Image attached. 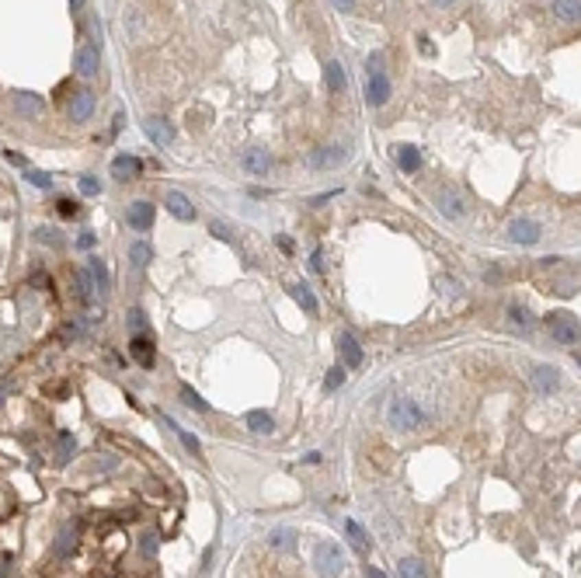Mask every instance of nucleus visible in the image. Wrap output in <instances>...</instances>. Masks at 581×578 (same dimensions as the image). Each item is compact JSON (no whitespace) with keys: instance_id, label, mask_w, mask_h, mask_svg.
<instances>
[{"instance_id":"obj_1","label":"nucleus","mask_w":581,"mask_h":578,"mask_svg":"<svg viewBox=\"0 0 581 578\" xmlns=\"http://www.w3.org/2000/svg\"><path fill=\"white\" fill-rule=\"evenodd\" d=\"M387 422H390V429H397V432H418V429H425L429 414L421 411V404H418V401L394 397V401H390V408H387Z\"/></svg>"},{"instance_id":"obj_2","label":"nucleus","mask_w":581,"mask_h":578,"mask_svg":"<svg viewBox=\"0 0 581 578\" xmlns=\"http://www.w3.org/2000/svg\"><path fill=\"white\" fill-rule=\"evenodd\" d=\"M313 564H317V571H321L324 578H338V575H345V568H348L345 551H341L338 544H331V540L317 544V551H313Z\"/></svg>"},{"instance_id":"obj_3","label":"nucleus","mask_w":581,"mask_h":578,"mask_svg":"<svg viewBox=\"0 0 581 578\" xmlns=\"http://www.w3.org/2000/svg\"><path fill=\"white\" fill-rule=\"evenodd\" d=\"M435 209L446 220H463L466 216V199L456 188H439L435 192Z\"/></svg>"},{"instance_id":"obj_4","label":"nucleus","mask_w":581,"mask_h":578,"mask_svg":"<svg viewBox=\"0 0 581 578\" xmlns=\"http://www.w3.org/2000/svg\"><path fill=\"white\" fill-rule=\"evenodd\" d=\"M540 234H543V227H540L536 220H512V223H508V241H512V244H522V247H533V244L540 241Z\"/></svg>"},{"instance_id":"obj_5","label":"nucleus","mask_w":581,"mask_h":578,"mask_svg":"<svg viewBox=\"0 0 581 578\" xmlns=\"http://www.w3.org/2000/svg\"><path fill=\"white\" fill-rule=\"evenodd\" d=\"M550 318V331L560 345H578V321L574 313H547Z\"/></svg>"},{"instance_id":"obj_6","label":"nucleus","mask_w":581,"mask_h":578,"mask_svg":"<svg viewBox=\"0 0 581 578\" xmlns=\"http://www.w3.org/2000/svg\"><path fill=\"white\" fill-rule=\"evenodd\" d=\"M98 67H101V52H98V45H91V42H84L80 49H77V56H73V70L80 74V77H94L98 74Z\"/></svg>"},{"instance_id":"obj_7","label":"nucleus","mask_w":581,"mask_h":578,"mask_svg":"<svg viewBox=\"0 0 581 578\" xmlns=\"http://www.w3.org/2000/svg\"><path fill=\"white\" fill-rule=\"evenodd\" d=\"M143 129H146V136H150L157 146H171V143H174V126H171L168 119H157V115H150V119L143 122Z\"/></svg>"},{"instance_id":"obj_8","label":"nucleus","mask_w":581,"mask_h":578,"mask_svg":"<svg viewBox=\"0 0 581 578\" xmlns=\"http://www.w3.org/2000/svg\"><path fill=\"white\" fill-rule=\"evenodd\" d=\"M153 216H157V209L150 205V202H133L129 205V227L136 230V234H146L150 227H153Z\"/></svg>"},{"instance_id":"obj_9","label":"nucleus","mask_w":581,"mask_h":578,"mask_svg":"<svg viewBox=\"0 0 581 578\" xmlns=\"http://www.w3.org/2000/svg\"><path fill=\"white\" fill-rule=\"evenodd\" d=\"M240 164H244V171H247V175L265 178V175L272 171V157H269V150H247V153L240 157Z\"/></svg>"},{"instance_id":"obj_10","label":"nucleus","mask_w":581,"mask_h":578,"mask_svg":"<svg viewBox=\"0 0 581 578\" xmlns=\"http://www.w3.org/2000/svg\"><path fill=\"white\" fill-rule=\"evenodd\" d=\"M139 171H143V161H139V157H133V153H119L115 161H112V178H119V181L139 178Z\"/></svg>"},{"instance_id":"obj_11","label":"nucleus","mask_w":581,"mask_h":578,"mask_svg":"<svg viewBox=\"0 0 581 578\" xmlns=\"http://www.w3.org/2000/svg\"><path fill=\"white\" fill-rule=\"evenodd\" d=\"M390 101V77L383 70H369V104H387Z\"/></svg>"},{"instance_id":"obj_12","label":"nucleus","mask_w":581,"mask_h":578,"mask_svg":"<svg viewBox=\"0 0 581 578\" xmlns=\"http://www.w3.org/2000/svg\"><path fill=\"white\" fill-rule=\"evenodd\" d=\"M14 109H18V115H25V119H38V115L45 112V101H42L38 94H32V91H18V94H14Z\"/></svg>"},{"instance_id":"obj_13","label":"nucleus","mask_w":581,"mask_h":578,"mask_svg":"<svg viewBox=\"0 0 581 578\" xmlns=\"http://www.w3.org/2000/svg\"><path fill=\"white\" fill-rule=\"evenodd\" d=\"M557 384H560L557 366H536V370H533V387H536L540 394H554Z\"/></svg>"},{"instance_id":"obj_14","label":"nucleus","mask_w":581,"mask_h":578,"mask_svg":"<svg viewBox=\"0 0 581 578\" xmlns=\"http://www.w3.org/2000/svg\"><path fill=\"white\" fill-rule=\"evenodd\" d=\"M91 112H94V94L91 91H77L73 101H70V119L73 122H87Z\"/></svg>"},{"instance_id":"obj_15","label":"nucleus","mask_w":581,"mask_h":578,"mask_svg":"<svg viewBox=\"0 0 581 578\" xmlns=\"http://www.w3.org/2000/svg\"><path fill=\"white\" fill-rule=\"evenodd\" d=\"M338 348H341V362L348 366V370H358V366H362V345H358L352 335H341V338H338Z\"/></svg>"},{"instance_id":"obj_16","label":"nucleus","mask_w":581,"mask_h":578,"mask_svg":"<svg viewBox=\"0 0 581 578\" xmlns=\"http://www.w3.org/2000/svg\"><path fill=\"white\" fill-rule=\"evenodd\" d=\"M247 429L254 432V436H272L275 432V418L269 414V411H247Z\"/></svg>"},{"instance_id":"obj_17","label":"nucleus","mask_w":581,"mask_h":578,"mask_svg":"<svg viewBox=\"0 0 581 578\" xmlns=\"http://www.w3.org/2000/svg\"><path fill=\"white\" fill-rule=\"evenodd\" d=\"M129 355H133L139 366H146V370H150L153 359H157V355H153V342H150L146 335H136V338L129 342Z\"/></svg>"},{"instance_id":"obj_18","label":"nucleus","mask_w":581,"mask_h":578,"mask_svg":"<svg viewBox=\"0 0 581 578\" xmlns=\"http://www.w3.org/2000/svg\"><path fill=\"white\" fill-rule=\"evenodd\" d=\"M168 209H171L178 220H185V223L195 220V205H192L188 195H181V192H171V195H168Z\"/></svg>"},{"instance_id":"obj_19","label":"nucleus","mask_w":581,"mask_h":578,"mask_svg":"<svg viewBox=\"0 0 581 578\" xmlns=\"http://www.w3.org/2000/svg\"><path fill=\"white\" fill-rule=\"evenodd\" d=\"M269 547L272 551H296V530H289V526L272 530L269 533Z\"/></svg>"},{"instance_id":"obj_20","label":"nucleus","mask_w":581,"mask_h":578,"mask_svg":"<svg viewBox=\"0 0 581 578\" xmlns=\"http://www.w3.org/2000/svg\"><path fill=\"white\" fill-rule=\"evenodd\" d=\"M289 293H293V300H296V303L310 313V318H313V313H317V296L310 293V286H306V282H293V286H289Z\"/></svg>"},{"instance_id":"obj_21","label":"nucleus","mask_w":581,"mask_h":578,"mask_svg":"<svg viewBox=\"0 0 581 578\" xmlns=\"http://www.w3.org/2000/svg\"><path fill=\"white\" fill-rule=\"evenodd\" d=\"M87 272H91V279H94V286L104 293L112 286V279H109V265H104L101 258H87Z\"/></svg>"},{"instance_id":"obj_22","label":"nucleus","mask_w":581,"mask_h":578,"mask_svg":"<svg viewBox=\"0 0 581 578\" xmlns=\"http://www.w3.org/2000/svg\"><path fill=\"white\" fill-rule=\"evenodd\" d=\"M345 157H348V150H341V146H334L331 153H328V150H324V153L317 150V153L310 157V164H313V168H334V164H341V161H345Z\"/></svg>"},{"instance_id":"obj_23","label":"nucleus","mask_w":581,"mask_h":578,"mask_svg":"<svg viewBox=\"0 0 581 578\" xmlns=\"http://www.w3.org/2000/svg\"><path fill=\"white\" fill-rule=\"evenodd\" d=\"M397 164H400V171H418L421 168V153H418V146H397Z\"/></svg>"},{"instance_id":"obj_24","label":"nucleus","mask_w":581,"mask_h":578,"mask_svg":"<svg viewBox=\"0 0 581 578\" xmlns=\"http://www.w3.org/2000/svg\"><path fill=\"white\" fill-rule=\"evenodd\" d=\"M129 261L136 269H146L150 261H153V247L146 244V241H136V244H129Z\"/></svg>"},{"instance_id":"obj_25","label":"nucleus","mask_w":581,"mask_h":578,"mask_svg":"<svg viewBox=\"0 0 581 578\" xmlns=\"http://www.w3.org/2000/svg\"><path fill=\"white\" fill-rule=\"evenodd\" d=\"M508 324L519 328V331H529V328H533V313L525 310V307H519V303H512V307H508Z\"/></svg>"},{"instance_id":"obj_26","label":"nucleus","mask_w":581,"mask_h":578,"mask_svg":"<svg viewBox=\"0 0 581 578\" xmlns=\"http://www.w3.org/2000/svg\"><path fill=\"white\" fill-rule=\"evenodd\" d=\"M554 14L560 21H578L581 18V0H554Z\"/></svg>"},{"instance_id":"obj_27","label":"nucleus","mask_w":581,"mask_h":578,"mask_svg":"<svg viewBox=\"0 0 581 578\" xmlns=\"http://www.w3.org/2000/svg\"><path fill=\"white\" fill-rule=\"evenodd\" d=\"M324 77H328L331 94H341V91H345V70H341V63H338V60H331V63L324 67Z\"/></svg>"},{"instance_id":"obj_28","label":"nucleus","mask_w":581,"mask_h":578,"mask_svg":"<svg viewBox=\"0 0 581 578\" xmlns=\"http://www.w3.org/2000/svg\"><path fill=\"white\" fill-rule=\"evenodd\" d=\"M345 533H348V540H352V547H355V551H362V554L369 551V537H365V530L358 526L355 519H348V522H345Z\"/></svg>"},{"instance_id":"obj_29","label":"nucleus","mask_w":581,"mask_h":578,"mask_svg":"<svg viewBox=\"0 0 581 578\" xmlns=\"http://www.w3.org/2000/svg\"><path fill=\"white\" fill-rule=\"evenodd\" d=\"M94 293H98V286H94L91 272H87V269H80V272H77V296H80L84 303H91V300H94Z\"/></svg>"},{"instance_id":"obj_30","label":"nucleus","mask_w":581,"mask_h":578,"mask_svg":"<svg viewBox=\"0 0 581 578\" xmlns=\"http://www.w3.org/2000/svg\"><path fill=\"white\" fill-rule=\"evenodd\" d=\"M400 578H425V564H421L418 557H400Z\"/></svg>"},{"instance_id":"obj_31","label":"nucleus","mask_w":581,"mask_h":578,"mask_svg":"<svg viewBox=\"0 0 581 578\" xmlns=\"http://www.w3.org/2000/svg\"><path fill=\"white\" fill-rule=\"evenodd\" d=\"M73 449H77L73 436H70V432H60V439H56V460H60V463H67V460L73 456Z\"/></svg>"},{"instance_id":"obj_32","label":"nucleus","mask_w":581,"mask_h":578,"mask_svg":"<svg viewBox=\"0 0 581 578\" xmlns=\"http://www.w3.org/2000/svg\"><path fill=\"white\" fill-rule=\"evenodd\" d=\"M168 425H171V429L178 432V439H181V443L188 446V453H192V456H202V443H198V439H195V436H192L188 429H178V425L171 422V418H168Z\"/></svg>"},{"instance_id":"obj_33","label":"nucleus","mask_w":581,"mask_h":578,"mask_svg":"<svg viewBox=\"0 0 581 578\" xmlns=\"http://www.w3.org/2000/svg\"><path fill=\"white\" fill-rule=\"evenodd\" d=\"M73 551H77V533L63 530V533H60V540H56V557H70Z\"/></svg>"},{"instance_id":"obj_34","label":"nucleus","mask_w":581,"mask_h":578,"mask_svg":"<svg viewBox=\"0 0 581 578\" xmlns=\"http://www.w3.org/2000/svg\"><path fill=\"white\" fill-rule=\"evenodd\" d=\"M341 384H345V366H331L328 377H324V387H328V390H338Z\"/></svg>"},{"instance_id":"obj_35","label":"nucleus","mask_w":581,"mask_h":578,"mask_svg":"<svg viewBox=\"0 0 581 578\" xmlns=\"http://www.w3.org/2000/svg\"><path fill=\"white\" fill-rule=\"evenodd\" d=\"M181 401H185L188 408H195V411H209V404H205V401H202L192 387H181Z\"/></svg>"},{"instance_id":"obj_36","label":"nucleus","mask_w":581,"mask_h":578,"mask_svg":"<svg viewBox=\"0 0 581 578\" xmlns=\"http://www.w3.org/2000/svg\"><path fill=\"white\" fill-rule=\"evenodd\" d=\"M56 213H60L63 220H73V216L80 213V205H77L73 199H60V202H56Z\"/></svg>"},{"instance_id":"obj_37","label":"nucleus","mask_w":581,"mask_h":578,"mask_svg":"<svg viewBox=\"0 0 581 578\" xmlns=\"http://www.w3.org/2000/svg\"><path fill=\"white\" fill-rule=\"evenodd\" d=\"M35 237H38V241H45V244H52V247H60V244H63V241H60V230H52V227H38V230H35Z\"/></svg>"},{"instance_id":"obj_38","label":"nucleus","mask_w":581,"mask_h":578,"mask_svg":"<svg viewBox=\"0 0 581 578\" xmlns=\"http://www.w3.org/2000/svg\"><path fill=\"white\" fill-rule=\"evenodd\" d=\"M328 269V258H324V247H317L313 254H310V272H317V276H321Z\"/></svg>"},{"instance_id":"obj_39","label":"nucleus","mask_w":581,"mask_h":578,"mask_svg":"<svg viewBox=\"0 0 581 578\" xmlns=\"http://www.w3.org/2000/svg\"><path fill=\"white\" fill-rule=\"evenodd\" d=\"M28 181H32L35 188H45V192L52 188V178H49L45 171H28Z\"/></svg>"},{"instance_id":"obj_40","label":"nucleus","mask_w":581,"mask_h":578,"mask_svg":"<svg viewBox=\"0 0 581 578\" xmlns=\"http://www.w3.org/2000/svg\"><path fill=\"white\" fill-rule=\"evenodd\" d=\"M80 192H84V195H98V192H101V181H98L94 175H84V178H80Z\"/></svg>"},{"instance_id":"obj_41","label":"nucleus","mask_w":581,"mask_h":578,"mask_svg":"<svg viewBox=\"0 0 581 578\" xmlns=\"http://www.w3.org/2000/svg\"><path fill=\"white\" fill-rule=\"evenodd\" d=\"M209 234L220 237V241H233V237H230V227H227L223 220H213V223H209Z\"/></svg>"},{"instance_id":"obj_42","label":"nucleus","mask_w":581,"mask_h":578,"mask_svg":"<svg viewBox=\"0 0 581 578\" xmlns=\"http://www.w3.org/2000/svg\"><path fill=\"white\" fill-rule=\"evenodd\" d=\"M143 554H146V557H153V554H157V537H153V533H150V537H143Z\"/></svg>"},{"instance_id":"obj_43","label":"nucleus","mask_w":581,"mask_h":578,"mask_svg":"<svg viewBox=\"0 0 581 578\" xmlns=\"http://www.w3.org/2000/svg\"><path fill=\"white\" fill-rule=\"evenodd\" d=\"M77 247H94V234H91V230H84V234L77 237Z\"/></svg>"},{"instance_id":"obj_44","label":"nucleus","mask_w":581,"mask_h":578,"mask_svg":"<svg viewBox=\"0 0 581 578\" xmlns=\"http://www.w3.org/2000/svg\"><path fill=\"white\" fill-rule=\"evenodd\" d=\"M129 321H133V328H143V324H146V321H143V310H133Z\"/></svg>"},{"instance_id":"obj_45","label":"nucleus","mask_w":581,"mask_h":578,"mask_svg":"<svg viewBox=\"0 0 581 578\" xmlns=\"http://www.w3.org/2000/svg\"><path fill=\"white\" fill-rule=\"evenodd\" d=\"M8 161H11V164H18V168H25V157H21V153H14V150H8Z\"/></svg>"},{"instance_id":"obj_46","label":"nucleus","mask_w":581,"mask_h":578,"mask_svg":"<svg viewBox=\"0 0 581 578\" xmlns=\"http://www.w3.org/2000/svg\"><path fill=\"white\" fill-rule=\"evenodd\" d=\"M331 4H334L338 11H352V4H355V0H331Z\"/></svg>"},{"instance_id":"obj_47","label":"nucleus","mask_w":581,"mask_h":578,"mask_svg":"<svg viewBox=\"0 0 581 578\" xmlns=\"http://www.w3.org/2000/svg\"><path fill=\"white\" fill-rule=\"evenodd\" d=\"M365 578H387L380 568H365Z\"/></svg>"},{"instance_id":"obj_48","label":"nucleus","mask_w":581,"mask_h":578,"mask_svg":"<svg viewBox=\"0 0 581 578\" xmlns=\"http://www.w3.org/2000/svg\"><path fill=\"white\" fill-rule=\"evenodd\" d=\"M70 11H84V0H70Z\"/></svg>"},{"instance_id":"obj_49","label":"nucleus","mask_w":581,"mask_h":578,"mask_svg":"<svg viewBox=\"0 0 581 578\" xmlns=\"http://www.w3.org/2000/svg\"><path fill=\"white\" fill-rule=\"evenodd\" d=\"M439 4H453V0H439Z\"/></svg>"}]
</instances>
